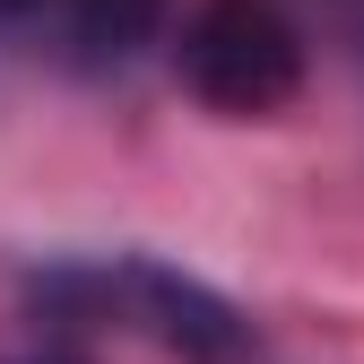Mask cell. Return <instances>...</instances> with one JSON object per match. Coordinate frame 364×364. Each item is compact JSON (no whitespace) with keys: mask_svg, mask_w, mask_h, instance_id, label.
Instances as JSON below:
<instances>
[{"mask_svg":"<svg viewBox=\"0 0 364 364\" xmlns=\"http://www.w3.org/2000/svg\"><path fill=\"white\" fill-rule=\"evenodd\" d=\"M26 304L53 330H139V338L173 347L182 364H252V321L208 278H191V269H173L156 252L53 260L26 278Z\"/></svg>","mask_w":364,"mask_h":364,"instance_id":"6da1fadb","label":"cell"},{"mask_svg":"<svg viewBox=\"0 0 364 364\" xmlns=\"http://www.w3.org/2000/svg\"><path fill=\"white\" fill-rule=\"evenodd\" d=\"M173 78L217 122H278L304 96L312 53H304V26L287 18V0H200L182 18Z\"/></svg>","mask_w":364,"mask_h":364,"instance_id":"7a4b0ae2","label":"cell"},{"mask_svg":"<svg viewBox=\"0 0 364 364\" xmlns=\"http://www.w3.org/2000/svg\"><path fill=\"white\" fill-rule=\"evenodd\" d=\"M173 0H61V18H70V43H78V61H130V53H148L156 26H165Z\"/></svg>","mask_w":364,"mask_h":364,"instance_id":"3957f363","label":"cell"},{"mask_svg":"<svg viewBox=\"0 0 364 364\" xmlns=\"http://www.w3.org/2000/svg\"><path fill=\"white\" fill-rule=\"evenodd\" d=\"M0 364H87V347H70V338H43V347H26V355H0Z\"/></svg>","mask_w":364,"mask_h":364,"instance_id":"277c9868","label":"cell"},{"mask_svg":"<svg viewBox=\"0 0 364 364\" xmlns=\"http://www.w3.org/2000/svg\"><path fill=\"white\" fill-rule=\"evenodd\" d=\"M43 9V0H0V18H35Z\"/></svg>","mask_w":364,"mask_h":364,"instance_id":"5b68a950","label":"cell"}]
</instances>
